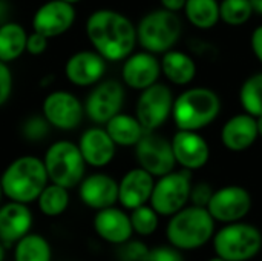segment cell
<instances>
[{"mask_svg": "<svg viewBox=\"0 0 262 261\" xmlns=\"http://www.w3.org/2000/svg\"><path fill=\"white\" fill-rule=\"evenodd\" d=\"M143 261H184L181 251L173 246H157L149 249Z\"/></svg>", "mask_w": 262, "mask_h": 261, "instance_id": "e575fe53", "label": "cell"}, {"mask_svg": "<svg viewBox=\"0 0 262 261\" xmlns=\"http://www.w3.org/2000/svg\"><path fill=\"white\" fill-rule=\"evenodd\" d=\"M12 5L9 0H0V26L11 20Z\"/></svg>", "mask_w": 262, "mask_h": 261, "instance_id": "ab89813d", "label": "cell"}, {"mask_svg": "<svg viewBox=\"0 0 262 261\" xmlns=\"http://www.w3.org/2000/svg\"><path fill=\"white\" fill-rule=\"evenodd\" d=\"M213 195V188L206 183V182H201V183H196V185H192V189H190V203L193 206H200V208H207L210 198Z\"/></svg>", "mask_w": 262, "mask_h": 261, "instance_id": "d590c367", "label": "cell"}, {"mask_svg": "<svg viewBox=\"0 0 262 261\" xmlns=\"http://www.w3.org/2000/svg\"><path fill=\"white\" fill-rule=\"evenodd\" d=\"M192 175L187 169L172 171L155 182L149 205L163 217H172L190 200Z\"/></svg>", "mask_w": 262, "mask_h": 261, "instance_id": "ba28073f", "label": "cell"}, {"mask_svg": "<svg viewBox=\"0 0 262 261\" xmlns=\"http://www.w3.org/2000/svg\"><path fill=\"white\" fill-rule=\"evenodd\" d=\"M77 145L86 165L92 168H104L111 165L117 152L115 142L111 138L107 131L100 126L86 129Z\"/></svg>", "mask_w": 262, "mask_h": 261, "instance_id": "ffe728a7", "label": "cell"}, {"mask_svg": "<svg viewBox=\"0 0 262 261\" xmlns=\"http://www.w3.org/2000/svg\"><path fill=\"white\" fill-rule=\"evenodd\" d=\"M183 11L189 23L196 29L207 31L220 22L218 0H186Z\"/></svg>", "mask_w": 262, "mask_h": 261, "instance_id": "4316f807", "label": "cell"}, {"mask_svg": "<svg viewBox=\"0 0 262 261\" xmlns=\"http://www.w3.org/2000/svg\"><path fill=\"white\" fill-rule=\"evenodd\" d=\"M48 183L49 178L43 158L35 155L17 157L5 168L0 177L5 197L25 205L37 202Z\"/></svg>", "mask_w": 262, "mask_h": 261, "instance_id": "7a4b0ae2", "label": "cell"}, {"mask_svg": "<svg viewBox=\"0 0 262 261\" xmlns=\"http://www.w3.org/2000/svg\"><path fill=\"white\" fill-rule=\"evenodd\" d=\"M26 29L17 22H6L0 26V62L11 63L26 52Z\"/></svg>", "mask_w": 262, "mask_h": 261, "instance_id": "484cf974", "label": "cell"}, {"mask_svg": "<svg viewBox=\"0 0 262 261\" xmlns=\"http://www.w3.org/2000/svg\"><path fill=\"white\" fill-rule=\"evenodd\" d=\"M183 32V23L177 12L164 8L147 12L137 25L138 45L152 54H164L178 43Z\"/></svg>", "mask_w": 262, "mask_h": 261, "instance_id": "5b68a950", "label": "cell"}, {"mask_svg": "<svg viewBox=\"0 0 262 261\" xmlns=\"http://www.w3.org/2000/svg\"><path fill=\"white\" fill-rule=\"evenodd\" d=\"M106 72V60L94 49L74 52L64 63V77L74 86H95Z\"/></svg>", "mask_w": 262, "mask_h": 261, "instance_id": "9a60e30c", "label": "cell"}, {"mask_svg": "<svg viewBox=\"0 0 262 261\" xmlns=\"http://www.w3.org/2000/svg\"><path fill=\"white\" fill-rule=\"evenodd\" d=\"M215 235V220L207 208L186 206L173 214L166 226L170 246L180 251H195L206 246Z\"/></svg>", "mask_w": 262, "mask_h": 261, "instance_id": "3957f363", "label": "cell"}, {"mask_svg": "<svg viewBox=\"0 0 262 261\" xmlns=\"http://www.w3.org/2000/svg\"><path fill=\"white\" fill-rule=\"evenodd\" d=\"M41 114L49 125L60 131H72L81 125L84 105L69 91H52L41 103Z\"/></svg>", "mask_w": 262, "mask_h": 261, "instance_id": "8fae6325", "label": "cell"}, {"mask_svg": "<svg viewBox=\"0 0 262 261\" xmlns=\"http://www.w3.org/2000/svg\"><path fill=\"white\" fill-rule=\"evenodd\" d=\"M161 2V8L172 11V12H178L184 9L186 0H160Z\"/></svg>", "mask_w": 262, "mask_h": 261, "instance_id": "60d3db41", "label": "cell"}, {"mask_svg": "<svg viewBox=\"0 0 262 261\" xmlns=\"http://www.w3.org/2000/svg\"><path fill=\"white\" fill-rule=\"evenodd\" d=\"M34 217L28 205L12 202L0 206V242L5 246L15 245L31 232Z\"/></svg>", "mask_w": 262, "mask_h": 261, "instance_id": "44dd1931", "label": "cell"}, {"mask_svg": "<svg viewBox=\"0 0 262 261\" xmlns=\"http://www.w3.org/2000/svg\"><path fill=\"white\" fill-rule=\"evenodd\" d=\"M43 163L49 182L68 189L81 183L88 166L78 145L69 140L54 142L45 152Z\"/></svg>", "mask_w": 262, "mask_h": 261, "instance_id": "8992f818", "label": "cell"}, {"mask_svg": "<svg viewBox=\"0 0 262 261\" xmlns=\"http://www.w3.org/2000/svg\"><path fill=\"white\" fill-rule=\"evenodd\" d=\"M161 72L170 83L178 86H186L196 75V63L189 54L183 51L170 49L163 54Z\"/></svg>", "mask_w": 262, "mask_h": 261, "instance_id": "cb8c5ba5", "label": "cell"}, {"mask_svg": "<svg viewBox=\"0 0 262 261\" xmlns=\"http://www.w3.org/2000/svg\"><path fill=\"white\" fill-rule=\"evenodd\" d=\"M86 35L106 62H123L137 46V25L123 12L101 8L86 20Z\"/></svg>", "mask_w": 262, "mask_h": 261, "instance_id": "6da1fadb", "label": "cell"}, {"mask_svg": "<svg viewBox=\"0 0 262 261\" xmlns=\"http://www.w3.org/2000/svg\"><path fill=\"white\" fill-rule=\"evenodd\" d=\"M250 3L253 6V11L262 15V0H250Z\"/></svg>", "mask_w": 262, "mask_h": 261, "instance_id": "b9f144b4", "label": "cell"}, {"mask_svg": "<svg viewBox=\"0 0 262 261\" xmlns=\"http://www.w3.org/2000/svg\"><path fill=\"white\" fill-rule=\"evenodd\" d=\"M124 105V85L118 80H103L88 94L84 100V114L97 125H106L112 117L121 112Z\"/></svg>", "mask_w": 262, "mask_h": 261, "instance_id": "4fadbf2b", "label": "cell"}, {"mask_svg": "<svg viewBox=\"0 0 262 261\" xmlns=\"http://www.w3.org/2000/svg\"><path fill=\"white\" fill-rule=\"evenodd\" d=\"M207 261H226V260H223L221 257H218V255H216V257H213V258H210V260H207Z\"/></svg>", "mask_w": 262, "mask_h": 261, "instance_id": "bcb514c9", "label": "cell"}, {"mask_svg": "<svg viewBox=\"0 0 262 261\" xmlns=\"http://www.w3.org/2000/svg\"><path fill=\"white\" fill-rule=\"evenodd\" d=\"M239 102L243 109L253 115H262V72L250 75L239 89Z\"/></svg>", "mask_w": 262, "mask_h": 261, "instance_id": "f546056e", "label": "cell"}, {"mask_svg": "<svg viewBox=\"0 0 262 261\" xmlns=\"http://www.w3.org/2000/svg\"><path fill=\"white\" fill-rule=\"evenodd\" d=\"M69 189L55 183H48L37 198L38 209L46 217H60L69 208Z\"/></svg>", "mask_w": 262, "mask_h": 261, "instance_id": "f1b7e54d", "label": "cell"}, {"mask_svg": "<svg viewBox=\"0 0 262 261\" xmlns=\"http://www.w3.org/2000/svg\"><path fill=\"white\" fill-rule=\"evenodd\" d=\"M77 18V11L72 3L64 0H48L41 3L32 15V31H37L48 38H54L68 32Z\"/></svg>", "mask_w": 262, "mask_h": 261, "instance_id": "5bb4252c", "label": "cell"}, {"mask_svg": "<svg viewBox=\"0 0 262 261\" xmlns=\"http://www.w3.org/2000/svg\"><path fill=\"white\" fill-rule=\"evenodd\" d=\"M161 75V62L155 54L147 51L132 52L123 60L121 78L123 83L135 91H143L158 82Z\"/></svg>", "mask_w": 262, "mask_h": 261, "instance_id": "2e32d148", "label": "cell"}, {"mask_svg": "<svg viewBox=\"0 0 262 261\" xmlns=\"http://www.w3.org/2000/svg\"><path fill=\"white\" fill-rule=\"evenodd\" d=\"M252 195L246 188L230 185L213 191L207 211L215 222L229 225L243 222L252 211Z\"/></svg>", "mask_w": 262, "mask_h": 261, "instance_id": "7c38bea8", "label": "cell"}, {"mask_svg": "<svg viewBox=\"0 0 262 261\" xmlns=\"http://www.w3.org/2000/svg\"><path fill=\"white\" fill-rule=\"evenodd\" d=\"M170 142L177 165H180L183 169L196 171L207 165L210 158V148L206 138L198 134V131L178 129Z\"/></svg>", "mask_w": 262, "mask_h": 261, "instance_id": "e0dca14e", "label": "cell"}, {"mask_svg": "<svg viewBox=\"0 0 262 261\" xmlns=\"http://www.w3.org/2000/svg\"><path fill=\"white\" fill-rule=\"evenodd\" d=\"M52 82H54V75H52V74H46V75H45V78L40 82V85H41V86H45L46 83H48V85H51Z\"/></svg>", "mask_w": 262, "mask_h": 261, "instance_id": "7bdbcfd3", "label": "cell"}, {"mask_svg": "<svg viewBox=\"0 0 262 261\" xmlns=\"http://www.w3.org/2000/svg\"><path fill=\"white\" fill-rule=\"evenodd\" d=\"M78 195L88 208L95 211L115 206L118 202V182L103 172L86 175L78 185Z\"/></svg>", "mask_w": 262, "mask_h": 261, "instance_id": "ac0fdd59", "label": "cell"}, {"mask_svg": "<svg viewBox=\"0 0 262 261\" xmlns=\"http://www.w3.org/2000/svg\"><path fill=\"white\" fill-rule=\"evenodd\" d=\"M130 223L135 234L141 237L152 235L160 225V215L150 205H143L130 211Z\"/></svg>", "mask_w": 262, "mask_h": 261, "instance_id": "1f68e13d", "label": "cell"}, {"mask_svg": "<svg viewBox=\"0 0 262 261\" xmlns=\"http://www.w3.org/2000/svg\"><path fill=\"white\" fill-rule=\"evenodd\" d=\"M212 240L215 254L226 261H249L262 249L261 231L243 222L226 225L215 232Z\"/></svg>", "mask_w": 262, "mask_h": 261, "instance_id": "52a82bcc", "label": "cell"}, {"mask_svg": "<svg viewBox=\"0 0 262 261\" xmlns=\"http://www.w3.org/2000/svg\"><path fill=\"white\" fill-rule=\"evenodd\" d=\"M5 260V245L0 242V261Z\"/></svg>", "mask_w": 262, "mask_h": 261, "instance_id": "f6af8a7d", "label": "cell"}, {"mask_svg": "<svg viewBox=\"0 0 262 261\" xmlns=\"http://www.w3.org/2000/svg\"><path fill=\"white\" fill-rule=\"evenodd\" d=\"M51 128L52 126L43 117V114L41 115H31L21 123V135L25 140L37 143V142H41L48 137Z\"/></svg>", "mask_w": 262, "mask_h": 261, "instance_id": "d6a6232c", "label": "cell"}, {"mask_svg": "<svg viewBox=\"0 0 262 261\" xmlns=\"http://www.w3.org/2000/svg\"><path fill=\"white\" fill-rule=\"evenodd\" d=\"M149 248L140 240H127L123 245H118L117 258L118 261H143L147 255Z\"/></svg>", "mask_w": 262, "mask_h": 261, "instance_id": "836d02e7", "label": "cell"}, {"mask_svg": "<svg viewBox=\"0 0 262 261\" xmlns=\"http://www.w3.org/2000/svg\"><path fill=\"white\" fill-rule=\"evenodd\" d=\"M256 117L244 112L236 114L226 122L221 129V142L232 152H244L258 140Z\"/></svg>", "mask_w": 262, "mask_h": 261, "instance_id": "603a6c76", "label": "cell"}, {"mask_svg": "<svg viewBox=\"0 0 262 261\" xmlns=\"http://www.w3.org/2000/svg\"><path fill=\"white\" fill-rule=\"evenodd\" d=\"M173 102L175 98L170 88L157 82L140 91L135 106V117L146 131H158L172 115Z\"/></svg>", "mask_w": 262, "mask_h": 261, "instance_id": "9c48e42d", "label": "cell"}, {"mask_svg": "<svg viewBox=\"0 0 262 261\" xmlns=\"http://www.w3.org/2000/svg\"><path fill=\"white\" fill-rule=\"evenodd\" d=\"M94 231L101 240L117 246L130 240L134 234L130 217L115 206L97 211L94 217Z\"/></svg>", "mask_w": 262, "mask_h": 261, "instance_id": "7402d4cb", "label": "cell"}, {"mask_svg": "<svg viewBox=\"0 0 262 261\" xmlns=\"http://www.w3.org/2000/svg\"><path fill=\"white\" fill-rule=\"evenodd\" d=\"M221 112V98L209 88H189L181 92L172 109L178 129L200 131L213 123Z\"/></svg>", "mask_w": 262, "mask_h": 261, "instance_id": "277c9868", "label": "cell"}, {"mask_svg": "<svg viewBox=\"0 0 262 261\" xmlns=\"http://www.w3.org/2000/svg\"><path fill=\"white\" fill-rule=\"evenodd\" d=\"M5 197V194H3V189H2V185H0V206H2V198Z\"/></svg>", "mask_w": 262, "mask_h": 261, "instance_id": "7dc6e473", "label": "cell"}, {"mask_svg": "<svg viewBox=\"0 0 262 261\" xmlns=\"http://www.w3.org/2000/svg\"><path fill=\"white\" fill-rule=\"evenodd\" d=\"M49 45V38L37 31H32L31 34H28V40H26V52L31 55H41L46 52Z\"/></svg>", "mask_w": 262, "mask_h": 261, "instance_id": "74e56055", "label": "cell"}, {"mask_svg": "<svg viewBox=\"0 0 262 261\" xmlns=\"http://www.w3.org/2000/svg\"><path fill=\"white\" fill-rule=\"evenodd\" d=\"M52 249L40 234H28L14 245V261H51Z\"/></svg>", "mask_w": 262, "mask_h": 261, "instance_id": "83f0119b", "label": "cell"}, {"mask_svg": "<svg viewBox=\"0 0 262 261\" xmlns=\"http://www.w3.org/2000/svg\"><path fill=\"white\" fill-rule=\"evenodd\" d=\"M255 14L250 0H223L220 3V20L230 26L247 23Z\"/></svg>", "mask_w": 262, "mask_h": 261, "instance_id": "4dcf8cb0", "label": "cell"}, {"mask_svg": "<svg viewBox=\"0 0 262 261\" xmlns=\"http://www.w3.org/2000/svg\"><path fill=\"white\" fill-rule=\"evenodd\" d=\"M134 148L138 166L154 177L158 178L175 171L177 160L172 142L160 135L157 131H146Z\"/></svg>", "mask_w": 262, "mask_h": 261, "instance_id": "30bf717a", "label": "cell"}, {"mask_svg": "<svg viewBox=\"0 0 262 261\" xmlns=\"http://www.w3.org/2000/svg\"><path fill=\"white\" fill-rule=\"evenodd\" d=\"M12 72L8 63L0 62V106H3L12 94Z\"/></svg>", "mask_w": 262, "mask_h": 261, "instance_id": "8d00e7d4", "label": "cell"}, {"mask_svg": "<svg viewBox=\"0 0 262 261\" xmlns=\"http://www.w3.org/2000/svg\"><path fill=\"white\" fill-rule=\"evenodd\" d=\"M250 46H252V51H253L255 57L262 63V25L261 26H258V28L252 32Z\"/></svg>", "mask_w": 262, "mask_h": 261, "instance_id": "f35d334b", "label": "cell"}, {"mask_svg": "<svg viewBox=\"0 0 262 261\" xmlns=\"http://www.w3.org/2000/svg\"><path fill=\"white\" fill-rule=\"evenodd\" d=\"M104 129L117 146H135L146 132L137 117L123 112H118L115 117H112L104 125Z\"/></svg>", "mask_w": 262, "mask_h": 261, "instance_id": "d4e9b609", "label": "cell"}, {"mask_svg": "<svg viewBox=\"0 0 262 261\" xmlns=\"http://www.w3.org/2000/svg\"><path fill=\"white\" fill-rule=\"evenodd\" d=\"M64 2H68V3H72V5H75V3H80L81 0H64Z\"/></svg>", "mask_w": 262, "mask_h": 261, "instance_id": "c3c4849f", "label": "cell"}, {"mask_svg": "<svg viewBox=\"0 0 262 261\" xmlns=\"http://www.w3.org/2000/svg\"><path fill=\"white\" fill-rule=\"evenodd\" d=\"M256 126H258V134H259V137H262V115L256 117Z\"/></svg>", "mask_w": 262, "mask_h": 261, "instance_id": "ee69618b", "label": "cell"}, {"mask_svg": "<svg viewBox=\"0 0 262 261\" xmlns=\"http://www.w3.org/2000/svg\"><path fill=\"white\" fill-rule=\"evenodd\" d=\"M155 186V177L143 168L127 171L118 182V203L124 209H135L147 205Z\"/></svg>", "mask_w": 262, "mask_h": 261, "instance_id": "d6986e66", "label": "cell"}]
</instances>
